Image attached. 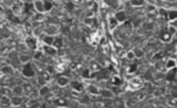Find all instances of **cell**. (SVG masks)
Wrapping results in <instances>:
<instances>
[{
	"label": "cell",
	"instance_id": "60d3db41",
	"mask_svg": "<svg viewBox=\"0 0 177 108\" xmlns=\"http://www.w3.org/2000/svg\"><path fill=\"white\" fill-rule=\"evenodd\" d=\"M55 73H63L65 70V66L64 65H57V66H55Z\"/></svg>",
	"mask_w": 177,
	"mask_h": 108
},
{
	"label": "cell",
	"instance_id": "d6986e66",
	"mask_svg": "<svg viewBox=\"0 0 177 108\" xmlns=\"http://www.w3.org/2000/svg\"><path fill=\"white\" fill-rule=\"evenodd\" d=\"M0 73L5 74V75H13L14 74V68L11 65H4L0 68Z\"/></svg>",
	"mask_w": 177,
	"mask_h": 108
},
{
	"label": "cell",
	"instance_id": "4316f807",
	"mask_svg": "<svg viewBox=\"0 0 177 108\" xmlns=\"http://www.w3.org/2000/svg\"><path fill=\"white\" fill-rule=\"evenodd\" d=\"M55 106L59 108H65L68 106V101L63 98H55Z\"/></svg>",
	"mask_w": 177,
	"mask_h": 108
},
{
	"label": "cell",
	"instance_id": "3957f363",
	"mask_svg": "<svg viewBox=\"0 0 177 108\" xmlns=\"http://www.w3.org/2000/svg\"><path fill=\"white\" fill-rule=\"evenodd\" d=\"M143 86V80H142V78H138V76H136V78H132L131 80H129V89L130 91H138L141 87Z\"/></svg>",
	"mask_w": 177,
	"mask_h": 108
},
{
	"label": "cell",
	"instance_id": "83f0119b",
	"mask_svg": "<svg viewBox=\"0 0 177 108\" xmlns=\"http://www.w3.org/2000/svg\"><path fill=\"white\" fill-rule=\"evenodd\" d=\"M171 37H175L177 33V26L176 22H169V26H168V31H166Z\"/></svg>",
	"mask_w": 177,
	"mask_h": 108
},
{
	"label": "cell",
	"instance_id": "8992f818",
	"mask_svg": "<svg viewBox=\"0 0 177 108\" xmlns=\"http://www.w3.org/2000/svg\"><path fill=\"white\" fill-rule=\"evenodd\" d=\"M85 91L87 92L89 95H92V96H99V93H100V88L95 85V83H87L86 87H85Z\"/></svg>",
	"mask_w": 177,
	"mask_h": 108
},
{
	"label": "cell",
	"instance_id": "bcb514c9",
	"mask_svg": "<svg viewBox=\"0 0 177 108\" xmlns=\"http://www.w3.org/2000/svg\"><path fill=\"white\" fill-rule=\"evenodd\" d=\"M0 47H1V46H0Z\"/></svg>",
	"mask_w": 177,
	"mask_h": 108
},
{
	"label": "cell",
	"instance_id": "f1b7e54d",
	"mask_svg": "<svg viewBox=\"0 0 177 108\" xmlns=\"http://www.w3.org/2000/svg\"><path fill=\"white\" fill-rule=\"evenodd\" d=\"M160 39H161V41H162L163 44H169L170 41L172 40V37H171L168 32H163V33H161Z\"/></svg>",
	"mask_w": 177,
	"mask_h": 108
},
{
	"label": "cell",
	"instance_id": "30bf717a",
	"mask_svg": "<svg viewBox=\"0 0 177 108\" xmlns=\"http://www.w3.org/2000/svg\"><path fill=\"white\" fill-rule=\"evenodd\" d=\"M24 2L23 1H14V4L12 5V7H11V11H12V14L14 15H20L21 12H23V7H24V5H23Z\"/></svg>",
	"mask_w": 177,
	"mask_h": 108
},
{
	"label": "cell",
	"instance_id": "7a4b0ae2",
	"mask_svg": "<svg viewBox=\"0 0 177 108\" xmlns=\"http://www.w3.org/2000/svg\"><path fill=\"white\" fill-rule=\"evenodd\" d=\"M36 68L33 67V65L30 62V64H26V65H23L21 67V74L24 78L26 79H31V78H34L36 76Z\"/></svg>",
	"mask_w": 177,
	"mask_h": 108
},
{
	"label": "cell",
	"instance_id": "1f68e13d",
	"mask_svg": "<svg viewBox=\"0 0 177 108\" xmlns=\"http://www.w3.org/2000/svg\"><path fill=\"white\" fill-rule=\"evenodd\" d=\"M130 5L132 7H143V6L147 5V1L145 0H131Z\"/></svg>",
	"mask_w": 177,
	"mask_h": 108
},
{
	"label": "cell",
	"instance_id": "7bdbcfd3",
	"mask_svg": "<svg viewBox=\"0 0 177 108\" xmlns=\"http://www.w3.org/2000/svg\"><path fill=\"white\" fill-rule=\"evenodd\" d=\"M158 13H160V15H162V16H165V18H166V14H168V10H166V8H164L163 6H162L161 8H158Z\"/></svg>",
	"mask_w": 177,
	"mask_h": 108
},
{
	"label": "cell",
	"instance_id": "4dcf8cb0",
	"mask_svg": "<svg viewBox=\"0 0 177 108\" xmlns=\"http://www.w3.org/2000/svg\"><path fill=\"white\" fill-rule=\"evenodd\" d=\"M132 51H134V53H135L136 59H143V58L145 56V52H144L141 47H135V48H132Z\"/></svg>",
	"mask_w": 177,
	"mask_h": 108
},
{
	"label": "cell",
	"instance_id": "f546056e",
	"mask_svg": "<svg viewBox=\"0 0 177 108\" xmlns=\"http://www.w3.org/2000/svg\"><path fill=\"white\" fill-rule=\"evenodd\" d=\"M166 18H168L169 22H176V19H177L176 10H171V11H169V10H168V14H166Z\"/></svg>",
	"mask_w": 177,
	"mask_h": 108
},
{
	"label": "cell",
	"instance_id": "7402d4cb",
	"mask_svg": "<svg viewBox=\"0 0 177 108\" xmlns=\"http://www.w3.org/2000/svg\"><path fill=\"white\" fill-rule=\"evenodd\" d=\"M44 20H45V14L40 13H34L31 18V22H33V24H37V21H38V24H41Z\"/></svg>",
	"mask_w": 177,
	"mask_h": 108
},
{
	"label": "cell",
	"instance_id": "f35d334b",
	"mask_svg": "<svg viewBox=\"0 0 177 108\" xmlns=\"http://www.w3.org/2000/svg\"><path fill=\"white\" fill-rule=\"evenodd\" d=\"M44 70H46L50 75H53L55 73V66H51V65H47L46 67H45V69Z\"/></svg>",
	"mask_w": 177,
	"mask_h": 108
},
{
	"label": "cell",
	"instance_id": "ffe728a7",
	"mask_svg": "<svg viewBox=\"0 0 177 108\" xmlns=\"http://www.w3.org/2000/svg\"><path fill=\"white\" fill-rule=\"evenodd\" d=\"M84 24L86 25V26L89 27H95L97 24H98V19L95 18V16H92V18H90V16H85L84 18Z\"/></svg>",
	"mask_w": 177,
	"mask_h": 108
},
{
	"label": "cell",
	"instance_id": "e575fe53",
	"mask_svg": "<svg viewBox=\"0 0 177 108\" xmlns=\"http://www.w3.org/2000/svg\"><path fill=\"white\" fill-rule=\"evenodd\" d=\"M125 59L128 61H135L136 60V56H135V53H134L132 50H129V51L125 52Z\"/></svg>",
	"mask_w": 177,
	"mask_h": 108
},
{
	"label": "cell",
	"instance_id": "484cf974",
	"mask_svg": "<svg viewBox=\"0 0 177 108\" xmlns=\"http://www.w3.org/2000/svg\"><path fill=\"white\" fill-rule=\"evenodd\" d=\"M50 93V87L47 85H44V86H40V88L38 89V95L44 98V96H47V94Z\"/></svg>",
	"mask_w": 177,
	"mask_h": 108
},
{
	"label": "cell",
	"instance_id": "8d00e7d4",
	"mask_svg": "<svg viewBox=\"0 0 177 108\" xmlns=\"http://www.w3.org/2000/svg\"><path fill=\"white\" fill-rule=\"evenodd\" d=\"M39 76H40L41 79H43V80H44L45 82H46V83H47V82L50 81V79H51V76H52V75H50V74H49V73H47L46 70H43V72L40 73V75H39Z\"/></svg>",
	"mask_w": 177,
	"mask_h": 108
},
{
	"label": "cell",
	"instance_id": "44dd1931",
	"mask_svg": "<svg viewBox=\"0 0 177 108\" xmlns=\"http://www.w3.org/2000/svg\"><path fill=\"white\" fill-rule=\"evenodd\" d=\"M145 7V12L147 13H155L156 11H157V6L155 5V1H147V5L144 6Z\"/></svg>",
	"mask_w": 177,
	"mask_h": 108
},
{
	"label": "cell",
	"instance_id": "603a6c76",
	"mask_svg": "<svg viewBox=\"0 0 177 108\" xmlns=\"http://www.w3.org/2000/svg\"><path fill=\"white\" fill-rule=\"evenodd\" d=\"M113 92L112 91H110L108 88H100V93H99V96H102V98H104V99H112L113 98Z\"/></svg>",
	"mask_w": 177,
	"mask_h": 108
},
{
	"label": "cell",
	"instance_id": "5bb4252c",
	"mask_svg": "<svg viewBox=\"0 0 177 108\" xmlns=\"http://www.w3.org/2000/svg\"><path fill=\"white\" fill-rule=\"evenodd\" d=\"M11 93H12V95H15V96H24L25 91H24L23 85H15V86H13L11 88Z\"/></svg>",
	"mask_w": 177,
	"mask_h": 108
},
{
	"label": "cell",
	"instance_id": "9c48e42d",
	"mask_svg": "<svg viewBox=\"0 0 177 108\" xmlns=\"http://www.w3.org/2000/svg\"><path fill=\"white\" fill-rule=\"evenodd\" d=\"M70 86H71V91H73L76 93H79V94L84 92V88H85V85L81 81H71Z\"/></svg>",
	"mask_w": 177,
	"mask_h": 108
},
{
	"label": "cell",
	"instance_id": "b9f144b4",
	"mask_svg": "<svg viewBox=\"0 0 177 108\" xmlns=\"http://www.w3.org/2000/svg\"><path fill=\"white\" fill-rule=\"evenodd\" d=\"M136 69H137V65L135 64L134 66H130V67L128 68V70H126V73L130 75V74H132V73H135L136 72Z\"/></svg>",
	"mask_w": 177,
	"mask_h": 108
},
{
	"label": "cell",
	"instance_id": "74e56055",
	"mask_svg": "<svg viewBox=\"0 0 177 108\" xmlns=\"http://www.w3.org/2000/svg\"><path fill=\"white\" fill-rule=\"evenodd\" d=\"M91 70L89 68H85V69H82V78L84 79H90L91 78Z\"/></svg>",
	"mask_w": 177,
	"mask_h": 108
},
{
	"label": "cell",
	"instance_id": "9a60e30c",
	"mask_svg": "<svg viewBox=\"0 0 177 108\" xmlns=\"http://www.w3.org/2000/svg\"><path fill=\"white\" fill-rule=\"evenodd\" d=\"M55 37L44 34V35H43V38H41V45H45V46H53V44H55Z\"/></svg>",
	"mask_w": 177,
	"mask_h": 108
},
{
	"label": "cell",
	"instance_id": "4fadbf2b",
	"mask_svg": "<svg viewBox=\"0 0 177 108\" xmlns=\"http://www.w3.org/2000/svg\"><path fill=\"white\" fill-rule=\"evenodd\" d=\"M164 67H165V69H166L168 72H171V70L176 69V67H177L176 59H175V58H170V59H168V60L165 61Z\"/></svg>",
	"mask_w": 177,
	"mask_h": 108
},
{
	"label": "cell",
	"instance_id": "8fae6325",
	"mask_svg": "<svg viewBox=\"0 0 177 108\" xmlns=\"http://www.w3.org/2000/svg\"><path fill=\"white\" fill-rule=\"evenodd\" d=\"M108 26H109L110 32H113L117 27L119 26L118 21H117V20H116V18L113 16V14H110V15H108Z\"/></svg>",
	"mask_w": 177,
	"mask_h": 108
},
{
	"label": "cell",
	"instance_id": "d590c367",
	"mask_svg": "<svg viewBox=\"0 0 177 108\" xmlns=\"http://www.w3.org/2000/svg\"><path fill=\"white\" fill-rule=\"evenodd\" d=\"M99 7H100V5H99V2L98 1H93L92 4H91V6H90V10H91V13L92 14H96L99 12Z\"/></svg>",
	"mask_w": 177,
	"mask_h": 108
},
{
	"label": "cell",
	"instance_id": "e0dca14e",
	"mask_svg": "<svg viewBox=\"0 0 177 108\" xmlns=\"http://www.w3.org/2000/svg\"><path fill=\"white\" fill-rule=\"evenodd\" d=\"M18 60L21 65H26V64H30L32 61V55H28V54L25 53H20L18 55Z\"/></svg>",
	"mask_w": 177,
	"mask_h": 108
},
{
	"label": "cell",
	"instance_id": "ab89813d",
	"mask_svg": "<svg viewBox=\"0 0 177 108\" xmlns=\"http://www.w3.org/2000/svg\"><path fill=\"white\" fill-rule=\"evenodd\" d=\"M144 98H145V94H144L143 92H137L136 94H135V99H136L137 101H141V100H144Z\"/></svg>",
	"mask_w": 177,
	"mask_h": 108
},
{
	"label": "cell",
	"instance_id": "d6a6232c",
	"mask_svg": "<svg viewBox=\"0 0 177 108\" xmlns=\"http://www.w3.org/2000/svg\"><path fill=\"white\" fill-rule=\"evenodd\" d=\"M111 82H112L113 86H121L123 83V79L118 75V74H116V75H113V76L111 78Z\"/></svg>",
	"mask_w": 177,
	"mask_h": 108
},
{
	"label": "cell",
	"instance_id": "2e32d148",
	"mask_svg": "<svg viewBox=\"0 0 177 108\" xmlns=\"http://www.w3.org/2000/svg\"><path fill=\"white\" fill-rule=\"evenodd\" d=\"M113 16L116 18V20L118 21V24H119V25H121L122 22H125V21H126V19H128L126 13H125L124 11H117V12H115Z\"/></svg>",
	"mask_w": 177,
	"mask_h": 108
},
{
	"label": "cell",
	"instance_id": "52a82bcc",
	"mask_svg": "<svg viewBox=\"0 0 177 108\" xmlns=\"http://www.w3.org/2000/svg\"><path fill=\"white\" fill-rule=\"evenodd\" d=\"M40 50H41V52L44 53V55L55 56V55L58 54V50L55 48V46H45V45H41Z\"/></svg>",
	"mask_w": 177,
	"mask_h": 108
},
{
	"label": "cell",
	"instance_id": "ee69618b",
	"mask_svg": "<svg viewBox=\"0 0 177 108\" xmlns=\"http://www.w3.org/2000/svg\"><path fill=\"white\" fill-rule=\"evenodd\" d=\"M176 98H172L171 100H169V105H171L172 107H176Z\"/></svg>",
	"mask_w": 177,
	"mask_h": 108
},
{
	"label": "cell",
	"instance_id": "277c9868",
	"mask_svg": "<svg viewBox=\"0 0 177 108\" xmlns=\"http://www.w3.org/2000/svg\"><path fill=\"white\" fill-rule=\"evenodd\" d=\"M58 33H59V26L55 25V24H49L47 26L44 28V34H46V35L57 37Z\"/></svg>",
	"mask_w": 177,
	"mask_h": 108
},
{
	"label": "cell",
	"instance_id": "ba28073f",
	"mask_svg": "<svg viewBox=\"0 0 177 108\" xmlns=\"http://www.w3.org/2000/svg\"><path fill=\"white\" fill-rule=\"evenodd\" d=\"M24 96H15L12 95L10 98V106L11 107H21L23 104H24Z\"/></svg>",
	"mask_w": 177,
	"mask_h": 108
},
{
	"label": "cell",
	"instance_id": "836d02e7",
	"mask_svg": "<svg viewBox=\"0 0 177 108\" xmlns=\"http://www.w3.org/2000/svg\"><path fill=\"white\" fill-rule=\"evenodd\" d=\"M43 56H44V53L41 52V50H38V51L33 52V55H32V60H34V61H41Z\"/></svg>",
	"mask_w": 177,
	"mask_h": 108
},
{
	"label": "cell",
	"instance_id": "5b68a950",
	"mask_svg": "<svg viewBox=\"0 0 177 108\" xmlns=\"http://www.w3.org/2000/svg\"><path fill=\"white\" fill-rule=\"evenodd\" d=\"M55 83L59 88H66L71 83V79H70V76H66V75H59L55 80Z\"/></svg>",
	"mask_w": 177,
	"mask_h": 108
},
{
	"label": "cell",
	"instance_id": "cb8c5ba5",
	"mask_svg": "<svg viewBox=\"0 0 177 108\" xmlns=\"http://www.w3.org/2000/svg\"><path fill=\"white\" fill-rule=\"evenodd\" d=\"M53 7H55V2L53 1H51V0H44V11H45V13L51 12L53 10Z\"/></svg>",
	"mask_w": 177,
	"mask_h": 108
},
{
	"label": "cell",
	"instance_id": "d4e9b609",
	"mask_svg": "<svg viewBox=\"0 0 177 108\" xmlns=\"http://www.w3.org/2000/svg\"><path fill=\"white\" fill-rule=\"evenodd\" d=\"M64 45H65V44H64V39H63L60 35H57V37H55V44H53V46H55V48L59 51L60 48H63V47H64Z\"/></svg>",
	"mask_w": 177,
	"mask_h": 108
},
{
	"label": "cell",
	"instance_id": "6da1fadb",
	"mask_svg": "<svg viewBox=\"0 0 177 108\" xmlns=\"http://www.w3.org/2000/svg\"><path fill=\"white\" fill-rule=\"evenodd\" d=\"M25 45L28 50H31L32 52H36L38 50H40V44H39V38H36L33 35H28L25 38Z\"/></svg>",
	"mask_w": 177,
	"mask_h": 108
},
{
	"label": "cell",
	"instance_id": "ac0fdd59",
	"mask_svg": "<svg viewBox=\"0 0 177 108\" xmlns=\"http://www.w3.org/2000/svg\"><path fill=\"white\" fill-rule=\"evenodd\" d=\"M102 65L98 62V61H96V60H91L90 61V64H89V69L91 70V73H93V72H100V69H102Z\"/></svg>",
	"mask_w": 177,
	"mask_h": 108
},
{
	"label": "cell",
	"instance_id": "7c38bea8",
	"mask_svg": "<svg viewBox=\"0 0 177 108\" xmlns=\"http://www.w3.org/2000/svg\"><path fill=\"white\" fill-rule=\"evenodd\" d=\"M32 4H33V8H34L36 13L45 14V11H44V0H34Z\"/></svg>",
	"mask_w": 177,
	"mask_h": 108
},
{
	"label": "cell",
	"instance_id": "f6af8a7d",
	"mask_svg": "<svg viewBox=\"0 0 177 108\" xmlns=\"http://www.w3.org/2000/svg\"><path fill=\"white\" fill-rule=\"evenodd\" d=\"M36 108H40V107H36Z\"/></svg>",
	"mask_w": 177,
	"mask_h": 108
}]
</instances>
